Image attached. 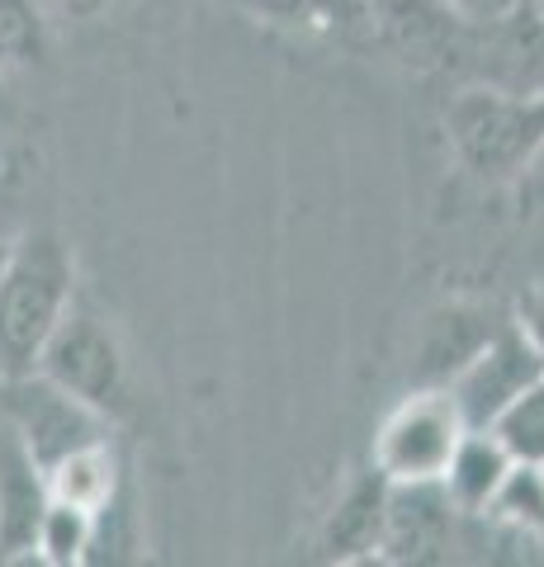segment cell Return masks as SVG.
<instances>
[{
	"label": "cell",
	"mask_w": 544,
	"mask_h": 567,
	"mask_svg": "<svg viewBox=\"0 0 544 567\" xmlns=\"http://www.w3.org/2000/svg\"><path fill=\"white\" fill-rule=\"evenodd\" d=\"M76 270L52 233H29L10 246L0 270V379L39 369L48 336L76 303Z\"/></svg>",
	"instance_id": "obj_1"
},
{
	"label": "cell",
	"mask_w": 544,
	"mask_h": 567,
	"mask_svg": "<svg viewBox=\"0 0 544 567\" xmlns=\"http://www.w3.org/2000/svg\"><path fill=\"white\" fill-rule=\"evenodd\" d=\"M445 128L473 175L512 181L544 152V95L469 81L445 104Z\"/></svg>",
	"instance_id": "obj_2"
},
{
	"label": "cell",
	"mask_w": 544,
	"mask_h": 567,
	"mask_svg": "<svg viewBox=\"0 0 544 567\" xmlns=\"http://www.w3.org/2000/svg\"><path fill=\"white\" fill-rule=\"evenodd\" d=\"M469 431L450 388H421L383 416L374 435V473L383 483H441L460 435Z\"/></svg>",
	"instance_id": "obj_3"
},
{
	"label": "cell",
	"mask_w": 544,
	"mask_h": 567,
	"mask_svg": "<svg viewBox=\"0 0 544 567\" xmlns=\"http://www.w3.org/2000/svg\"><path fill=\"white\" fill-rule=\"evenodd\" d=\"M39 374L52 383H62L66 393H76L81 402H91L95 412L119 416L129 406V364H124V346L110 331L104 317L91 308L72 303L58 331L48 336V346L39 354Z\"/></svg>",
	"instance_id": "obj_4"
},
{
	"label": "cell",
	"mask_w": 544,
	"mask_h": 567,
	"mask_svg": "<svg viewBox=\"0 0 544 567\" xmlns=\"http://www.w3.org/2000/svg\"><path fill=\"white\" fill-rule=\"evenodd\" d=\"M0 402H6L14 440L29 450L39 468H52L81 445L110 440V416L95 412L91 402H81L76 393H66L62 383H52L39 369L20 379H0Z\"/></svg>",
	"instance_id": "obj_5"
},
{
	"label": "cell",
	"mask_w": 544,
	"mask_h": 567,
	"mask_svg": "<svg viewBox=\"0 0 544 567\" xmlns=\"http://www.w3.org/2000/svg\"><path fill=\"white\" fill-rule=\"evenodd\" d=\"M544 379V354L521 322H502L479 341V350L445 379L464 425H493L525 388Z\"/></svg>",
	"instance_id": "obj_6"
},
{
	"label": "cell",
	"mask_w": 544,
	"mask_h": 567,
	"mask_svg": "<svg viewBox=\"0 0 544 567\" xmlns=\"http://www.w3.org/2000/svg\"><path fill=\"white\" fill-rule=\"evenodd\" d=\"M460 71L469 81L516 95H544V10L535 0H521L497 20L469 24Z\"/></svg>",
	"instance_id": "obj_7"
},
{
	"label": "cell",
	"mask_w": 544,
	"mask_h": 567,
	"mask_svg": "<svg viewBox=\"0 0 544 567\" xmlns=\"http://www.w3.org/2000/svg\"><path fill=\"white\" fill-rule=\"evenodd\" d=\"M374 39L417 71H460L469 20L445 0H374Z\"/></svg>",
	"instance_id": "obj_8"
},
{
	"label": "cell",
	"mask_w": 544,
	"mask_h": 567,
	"mask_svg": "<svg viewBox=\"0 0 544 567\" xmlns=\"http://www.w3.org/2000/svg\"><path fill=\"white\" fill-rule=\"evenodd\" d=\"M464 516L450 506L441 483H389L379 554L393 563H431L454 548V525Z\"/></svg>",
	"instance_id": "obj_9"
},
{
	"label": "cell",
	"mask_w": 544,
	"mask_h": 567,
	"mask_svg": "<svg viewBox=\"0 0 544 567\" xmlns=\"http://www.w3.org/2000/svg\"><path fill=\"white\" fill-rule=\"evenodd\" d=\"M52 502L43 468L29 458L20 440L0 450V558H33L43 511Z\"/></svg>",
	"instance_id": "obj_10"
},
{
	"label": "cell",
	"mask_w": 544,
	"mask_h": 567,
	"mask_svg": "<svg viewBox=\"0 0 544 567\" xmlns=\"http://www.w3.org/2000/svg\"><path fill=\"white\" fill-rule=\"evenodd\" d=\"M516 458L506 454L502 440L487 431V425H469L460 435V445H454L450 464L441 473V487L450 496V506L460 511L464 520H479L487 506H493V496L502 487V477L512 473Z\"/></svg>",
	"instance_id": "obj_11"
},
{
	"label": "cell",
	"mask_w": 544,
	"mask_h": 567,
	"mask_svg": "<svg viewBox=\"0 0 544 567\" xmlns=\"http://www.w3.org/2000/svg\"><path fill=\"white\" fill-rule=\"evenodd\" d=\"M252 10L260 20L318 43L356 48L374 39V0H252Z\"/></svg>",
	"instance_id": "obj_12"
},
{
	"label": "cell",
	"mask_w": 544,
	"mask_h": 567,
	"mask_svg": "<svg viewBox=\"0 0 544 567\" xmlns=\"http://www.w3.org/2000/svg\"><path fill=\"white\" fill-rule=\"evenodd\" d=\"M48 477V492L52 502H66V506H81V511H95L110 502V496L124 487L119 483V458L110 450V440H95V445H81L66 458H58L52 468H43Z\"/></svg>",
	"instance_id": "obj_13"
},
{
	"label": "cell",
	"mask_w": 544,
	"mask_h": 567,
	"mask_svg": "<svg viewBox=\"0 0 544 567\" xmlns=\"http://www.w3.org/2000/svg\"><path fill=\"white\" fill-rule=\"evenodd\" d=\"M383 506H389V483L370 468L360 483H350L341 496L337 516L327 525V554H379V535H383Z\"/></svg>",
	"instance_id": "obj_14"
},
{
	"label": "cell",
	"mask_w": 544,
	"mask_h": 567,
	"mask_svg": "<svg viewBox=\"0 0 544 567\" xmlns=\"http://www.w3.org/2000/svg\"><path fill=\"white\" fill-rule=\"evenodd\" d=\"M479 520H493L506 529H521V535H544V473L540 464H512V473L502 477V487L493 496V506L483 511Z\"/></svg>",
	"instance_id": "obj_15"
},
{
	"label": "cell",
	"mask_w": 544,
	"mask_h": 567,
	"mask_svg": "<svg viewBox=\"0 0 544 567\" xmlns=\"http://www.w3.org/2000/svg\"><path fill=\"white\" fill-rule=\"evenodd\" d=\"M91 544H95V516L66 502H48L39 539H33V558L52 563V567H72V563H91Z\"/></svg>",
	"instance_id": "obj_16"
},
{
	"label": "cell",
	"mask_w": 544,
	"mask_h": 567,
	"mask_svg": "<svg viewBox=\"0 0 544 567\" xmlns=\"http://www.w3.org/2000/svg\"><path fill=\"white\" fill-rule=\"evenodd\" d=\"M487 431H493L506 445V454L521 458V464H544V379L525 388Z\"/></svg>",
	"instance_id": "obj_17"
},
{
	"label": "cell",
	"mask_w": 544,
	"mask_h": 567,
	"mask_svg": "<svg viewBox=\"0 0 544 567\" xmlns=\"http://www.w3.org/2000/svg\"><path fill=\"white\" fill-rule=\"evenodd\" d=\"M43 52V20L33 0H0V66H24Z\"/></svg>",
	"instance_id": "obj_18"
},
{
	"label": "cell",
	"mask_w": 544,
	"mask_h": 567,
	"mask_svg": "<svg viewBox=\"0 0 544 567\" xmlns=\"http://www.w3.org/2000/svg\"><path fill=\"white\" fill-rule=\"evenodd\" d=\"M445 6L460 14V20H469V24H479V20H497V14H506V10H516L521 0H445Z\"/></svg>",
	"instance_id": "obj_19"
},
{
	"label": "cell",
	"mask_w": 544,
	"mask_h": 567,
	"mask_svg": "<svg viewBox=\"0 0 544 567\" xmlns=\"http://www.w3.org/2000/svg\"><path fill=\"white\" fill-rule=\"evenodd\" d=\"M521 327H525V336L535 341V350L544 354V289L531 293V298L521 303Z\"/></svg>",
	"instance_id": "obj_20"
},
{
	"label": "cell",
	"mask_w": 544,
	"mask_h": 567,
	"mask_svg": "<svg viewBox=\"0 0 544 567\" xmlns=\"http://www.w3.org/2000/svg\"><path fill=\"white\" fill-rule=\"evenodd\" d=\"M10 246H14V241L0 237V270H6V260H10Z\"/></svg>",
	"instance_id": "obj_21"
},
{
	"label": "cell",
	"mask_w": 544,
	"mask_h": 567,
	"mask_svg": "<svg viewBox=\"0 0 544 567\" xmlns=\"http://www.w3.org/2000/svg\"><path fill=\"white\" fill-rule=\"evenodd\" d=\"M0 104H6V66H0Z\"/></svg>",
	"instance_id": "obj_22"
},
{
	"label": "cell",
	"mask_w": 544,
	"mask_h": 567,
	"mask_svg": "<svg viewBox=\"0 0 544 567\" xmlns=\"http://www.w3.org/2000/svg\"><path fill=\"white\" fill-rule=\"evenodd\" d=\"M535 6H540V10H544V0H535Z\"/></svg>",
	"instance_id": "obj_23"
},
{
	"label": "cell",
	"mask_w": 544,
	"mask_h": 567,
	"mask_svg": "<svg viewBox=\"0 0 544 567\" xmlns=\"http://www.w3.org/2000/svg\"><path fill=\"white\" fill-rule=\"evenodd\" d=\"M540 548H544V535H540Z\"/></svg>",
	"instance_id": "obj_24"
},
{
	"label": "cell",
	"mask_w": 544,
	"mask_h": 567,
	"mask_svg": "<svg viewBox=\"0 0 544 567\" xmlns=\"http://www.w3.org/2000/svg\"><path fill=\"white\" fill-rule=\"evenodd\" d=\"M540 473H544V464H540Z\"/></svg>",
	"instance_id": "obj_25"
}]
</instances>
